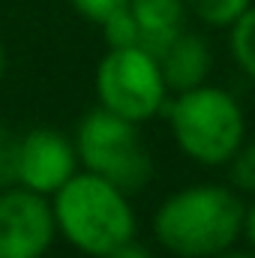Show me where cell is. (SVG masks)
<instances>
[{"instance_id":"cell-13","label":"cell","mask_w":255,"mask_h":258,"mask_svg":"<svg viewBox=\"0 0 255 258\" xmlns=\"http://www.w3.org/2000/svg\"><path fill=\"white\" fill-rule=\"evenodd\" d=\"M231 186L240 192H255V141L243 144L231 156Z\"/></svg>"},{"instance_id":"cell-11","label":"cell","mask_w":255,"mask_h":258,"mask_svg":"<svg viewBox=\"0 0 255 258\" xmlns=\"http://www.w3.org/2000/svg\"><path fill=\"white\" fill-rule=\"evenodd\" d=\"M249 6L252 0H186V9L195 12V18H201L210 27H228Z\"/></svg>"},{"instance_id":"cell-16","label":"cell","mask_w":255,"mask_h":258,"mask_svg":"<svg viewBox=\"0 0 255 258\" xmlns=\"http://www.w3.org/2000/svg\"><path fill=\"white\" fill-rule=\"evenodd\" d=\"M99 258H153L144 246H138L135 240L132 243H126V246H120V249H111V252H105V255H99Z\"/></svg>"},{"instance_id":"cell-7","label":"cell","mask_w":255,"mask_h":258,"mask_svg":"<svg viewBox=\"0 0 255 258\" xmlns=\"http://www.w3.org/2000/svg\"><path fill=\"white\" fill-rule=\"evenodd\" d=\"M78 171L75 141L51 126H36L18 138L15 150V186L45 198L57 192Z\"/></svg>"},{"instance_id":"cell-4","label":"cell","mask_w":255,"mask_h":258,"mask_svg":"<svg viewBox=\"0 0 255 258\" xmlns=\"http://www.w3.org/2000/svg\"><path fill=\"white\" fill-rule=\"evenodd\" d=\"M75 153L78 162L120 186L123 192H138L153 177L150 150L138 132V123L108 111L93 108L75 129Z\"/></svg>"},{"instance_id":"cell-5","label":"cell","mask_w":255,"mask_h":258,"mask_svg":"<svg viewBox=\"0 0 255 258\" xmlns=\"http://www.w3.org/2000/svg\"><path fill=\"white\" fill-rule=\"evenodd\" d=\"M96 96L102 108L132 123H144L162 114L168 105V87L159 69V57H153L141 45L111 48L96 66Z\"/></svg>"},{"instance_id":"cell-12","label":"cell","mask_w":255,"mask_h":258,"mask_svg":"<svg viewBox=\"0 0 255 258\" xmlns=\"http://www.w3.org/2000/svg\"><path fill=\"white\" fill-rule=\"evenodd\" d=\"M102 30H105V42H108L111 48L138 45V21H135V15H132L129 6L111 12V15L102 21Z\"/></svg>"},{"instance_id":"cell-9","label":"cell","mask_w":255,"mask_h":258,"mask_svg":"<svg viewBox=\"0 0 255 258\" xmlns=\"http://www.w3.org/2000/svg\"><path fill=\"white\" fill-rule=\"evenodd\" d=\"M129 9L138 21V45L153 57H159L183 30L186 0H129Z\"/></svg>"},{"instance_id":"cell-14","label":"cell","mask_w":255,"mask_h":258,"mask_svg":"<svg viewBox=\"0 0 255 258\" xmlns=\"http://www.w3.org/2000/svg\"><path fill=\"white\" fill-rule=\"evenodd\" d=\"M15 150H18V135L0 123V189L15 186Z\"/></svg>"},{"instance_id":"cell-18","label":"cell","mask_w":255,"mask_h":258,"mask_svg":"<svg viewBox=\"0 0 255 258\" xmlns=\"http://www.w3.org/2000/svg\"><path fill=\"white\" fill-rule=\"evenodd\" d=\"M216 258H255V252H222V255H216Z\"/></svg>"},{"instance_id":"cell-19","label":"cell","mask_w":255,"mask_h":258,"mask_svg":"<svg viewBox=\"0 0 255 258\" xmlns=\"http://www.w3.org/2000/svg\"><path fill=\"white\" fill-rule=\"evenodd\" d=\"M6 75V48L0 45V78Z\"/></svg>"},{"instance_id":"cell-2","label":"cell","mask_w":255,"mask_h":258,"mask_svg":"<svg viewBox=\"0 0 255 258\" xmlns=\"http://www.w3.org/2000/svg\"><path fill=\"white\" fill-rule=\"evenodd\" d=\"M51 213L57 234L93 258L132 243L138 231L129 192L93 171H75L51 195Z\"/></svg>"},{"instance_id":"cell-10","label":"cell","mask_w":255,"mask_h":258,"mask_svg":"<svg viewBox=\"0 0 255 258\" xmlns=\"http://www.w3.org/2000/svg\"><path fill=\"white\" fill-rule=\"evenodd\" d=\"M228 27H231V33H228L231 57H234V63L243 69V75H249L255 81V6H249Z\"/></svg>"},{"instance_id":"cell-17","label":"cell","mask_w":255,"mask_h":258,"mask_svg":"<svg viewBox=\"0 0 255 258\" xmlns=\"http://www.w3.org/2000/svg\"><path fill=\"white\" fill-rule=\"evenodd\" d=\"M243 237L249 240V246H252V252H255V201L243 213Z\"/></svg>"},{"instance_id":"cell-6","label":"cell","mask_w":255,"mask_h":258,"mask_svg":"<svg viewBox=\"0 0 255 258\" xmlns=\"http://www.w3.org/2000/svg\"><path fill=\"white\" fill-rule=\"evenodd\" d=\"M54 237L51 198L24 186L0 189V258H42Z\"/></svg>"},{"instance_id":"cell-15","label":"cell","mask_w":255,"mask_h":258,"mask_svg":"<svg viewBox=\"0 0 255 258\" xmlns=\"http://www.w3.org/2000/svg\"><path fill=\"white\" fill-rule=\"evenodd\" d=\"M69 3L75 6L78 15H84L87 21H96V24H102L111 12L129 6V0H69Z\"/></svg>"},{"instance_id":"cell-8","label":"cell","mask_w":255,"mask_h":258,"mask_svg":"<svg viewBox=\"0 0 255 258\" xmlns=\"http://www.w3.org/2000/svg\"><path fill=\"white\" fill-rule=\"evenodd\" d=\"M210 66H213V54H210L207 39L186 30H180L171 39V45L159 54V69H162L168 93H183L204 84L210 75Z\"/></svg>"},{"instance_id":"cell-3","label":"cell","mask_w":255,"mask_h":258,"mask_svg":"<svg viewBox=\"0 0 255 258\" xmlns=\"http://www.w3.org/2000/svg\"><path fill=\"white\" fill-rule=\"evenodd\" d=\"M177 147L201 165H225L243 147L246 117L240 102L213 84H198L177 93L165 105Z\"/></svg>"},{"instance_id":"cell-1","label":"cell","mask_w":255,"mask_h":258,"mask_svg":"<svg viewBox=\"0 0 255 258\" xmlns=\"http://www.w3.org/2000/svg\"><path fill=\"white\" fill-rule=\"evenodd\" d=\"M246 204L237 189L219 183H195L168 195L156 216V240L180 258H216L243 237Z\"/></svg>"}]
</instances>
